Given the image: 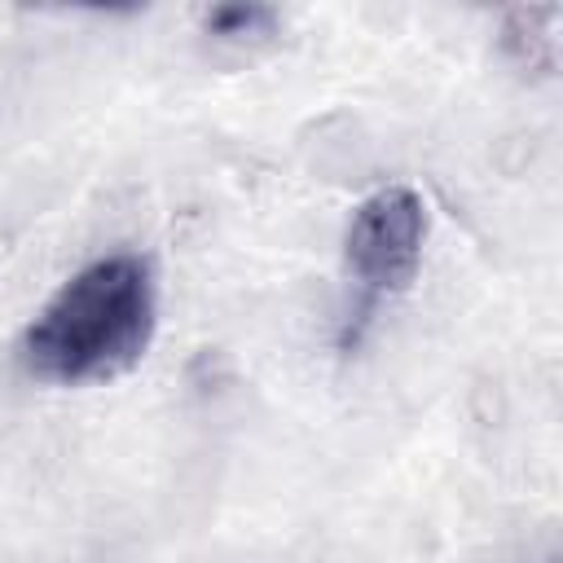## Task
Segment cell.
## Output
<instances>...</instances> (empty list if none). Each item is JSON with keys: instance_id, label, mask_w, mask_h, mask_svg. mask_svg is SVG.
I'll return each instance as SVG.
<instances>
[{"instance_id": "1", "label": "cell", "mask_w": 563, "mask_h": 563, "mask_svg": "<svg viewBox=\"0 0 563 563\" xmlns=\"http://www.w3.org/2000/svg\"><path fill=\"white\" fill-rule=\"evenodd\" d=\"M158 325L154 268L136 251H114L70 273L18 339L31 378L57 387L106 383L141 365Z\"/></svg>"}, {"instance_id": "2", "label": "cell", "mask_w": 563, "mask_h": 563, "mask_svg": "<svg viewBox=\"0 0 563 563\" xmlns=\"http://www.w3.org/2000/svg\"><path fill=\"white\" fill-rule=\"evenodd\" d=\"M422 242H427V202L409 185H387L356 202L343 233V260L347 273L365 286V295L378 299L413 282L422 264Z\"/></svg>"}, {"instance_id": "3", "label": "cell", "mask_w": 563, "mask_h": 563, "mask_svg": "<svg viewBox=\"0 0 563 563\" xmlns=\"http://www.w3.org/2000/svg\"><path fill=\"white\" fill-rule=\"evenodd\" d=\"M216 40H255V35H268L277 26V9L268 4H220L207 13L202 22Z\"/></svg>"}]
</instances>
